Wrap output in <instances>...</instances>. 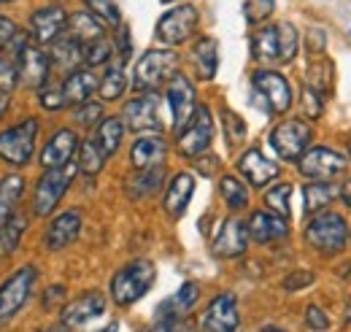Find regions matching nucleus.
<instances>
[{"mask_svg":"<svg viewBox=\"0 0 351 332\" xmlns=\"http://www.w3.org/2000/svg\"><path fill=\"white\" fill-rule=\"evenodd\" d=\"M178 68V54L171 49H152L146 51L135 68H132V89L141 95L157 92L162 84H168L176 76Z\"/></svg>","mask_w":351,"mask_h":332,"instance_id":"nucleus-1","label":"nucleus"},{"mask_svg":"<svg viewBox=\"0 0 351 332\" xmlns=\"http://www.w3.org/2000/svg\"><path fill=\"white\" fill-rule=\"evenodd\" d=\"M157 278V270L149 259H135V262H128L122 270L114 273L111 278V297L119 308H128L132 303H138L146 292L152 289Z\"/></svg>","mask_w":351,"mask_h":332,"instance_id":"nucleus-2","label":"nucleus"},{"mask_svg":"<svg viewBox=\"0 0 351 332\" xmlns=\"http://www.w3.org/2000/svg\"><path fill=\"white\" fill-rule=\"evenodd\" d=\"M349 241V224L335 211H319L306 227V244L322 254H338Z\"/></svg>","mask_w":351,"mask_h":332,"instance_id":"nucleus-3","label":"nucleus"},{"mask_svg":"<svg viewBox=\"0 0 351 332\" xmlns=\"http://www.w3.org/2000/svg\"><path fill=\"white\" fill-rule=\"evenodd\" d=\"M36 281H38L36 265H22L0 284V324H8L25 308V303L36 289Z\"/></svg>","mask_w":351,"mask_h":332,"instance_id":"nucleus-4","label":"nucleus"},{"mask_svg":"<svg viewBox=\"0 0 351 332\" xmlns=\"http://www.w3.org/2000/svg\"><path fill=\"white\" fill-rule=\"evenodd\" d=\"M38 119H22L19 125L8 127L0 132V160L14 167H25L33 160L36 138H38Z\"/></svg>","mask_w":351,"mask_h":332,"instance_id":"nucleus-5","label":"nucleus"},{"mask_svg":"<svg viewBox=\"0 0 351 332\" xmlns=\"http://www.w3.org/2000/svg\"><path fill=\"white\" fill-rule=\"evenodd\" d=\"M313 130L303 119H284L270 130V146L276 152L278 160H289L298 163L311 146Z\"/></svg>","mask_w":351,"mask_h":332,"instance_id":"nucleus-6","label":"nucleus"},{"mask_svg":"<svg viewBox=\"0 0 351 332\" xmlns=\"http://www.w3.org/2000/svg\"><path fill=\"white\" fill-rule=\"evenodd\" d=\"M76 163L65 167H54V170H44V176L38 178L36 184V192H33V213L36 216H49L54 208L60 206L62 195L68 192L73 176H76Z\"/></svg>","mask_w":351,"mask_h":332,"instance_id":"nucleus-7","label":"nucleus"},{"mask_svg":"<svg viewBox=\"0 0 351 332\" xmlns=\"http://www.w3.org/2000/svg\"><path fill=\"white\" fill-rule=\"evenodd\" d=\"M211 141H214V117L208 106H197L192 122L178 132V152L186 160H197L203 152H208Z\"/></svg>","mask_w":351,"mask_h":332,"instance_id":"nucleus-8","label":"nucleus"},{"mask_svg":"<svg viewBox=\"0 0 351 332\" xmlns=\"http://www.w3.org/2000/svg\"><path fill=\"white\" fill-rule=\"evenodd\" d=\"M197 22H200L197 8L189 5V3H181V5H176L168 14L160 16V22H157V38L162 43H168V46L186 43L195 36Z\"/></svg>","mask_w":351,"mask_h":332,"instance_id":"nucleus-9","label":"nucleus"},{"mask_svg":"<svg viewBox=\"0 0 351 332\" xmlns=\"http://www.w3.org/2000/svg\"><path fill=\"white\" fill-rule=\"evenodd\" d=\"M252 84H254V92L263 97L265 108L270 114H287L292 108V86L289 82L276 73V71H257L252 76Z\"/></svg>","mask_w":351,"mask_h":332,"instance_id":"nucleus-10","label":"nucleus"},{"mask_svg":"<svg viewBox=\"0 0 351 332\" xmlns=\"http://www.w3.org/2000/svg\"><path fill=\"white\" fill-rule=\"evenodd\" d=\"M298 170L313 181H332L346 173V160L327 146H313L298 160Z\"/></svg>","mask_w":351,"mask_h":332,"instance_id":"nucleus-11","label":"nucleus"},{"mask_svg":"<svg viewBox=\"0 0 351 332\" xmlns=\"http://www.w3.org/2000/svg\"><path fill=\"white\" fill-rule=\"evenodd\" d=\"M122 122L130 127L132 132H160L162 119H160V97L157 92L149 95H138L122 111Z\"/></svg>","mask_w":351,"mask_h":332,"instance_id":"nucleus-12","label":"nucleus"},{"mask_svg":"<svg viewBox=\"0 0 351 332\" xmlns=\"http://www.w3.org/2000/svg\"><path fill=\"white\" fill-rule=\"evenodd\" d=\"M168 106H171V117H173V130L176 135L184 127L192 122L197 103H195V84L189 82L184 73H176L173 79L168 82Z\"/></svg>","mask_w":351,"mask_h":332,"instance_id":"nucleus-13","label":"nucleus"},{"mask_svg":"<svg viewBox=\"0 0 351 332\" xmlns=\"http://www.w3.org/2000/svg\"><path fill=\"white\" fill-rule=\"evenodd\" d=\"M16 71H19V79L25 86L30 89H41L49 82V73H51V62H49V54L38 43H25L16 54Z\"/></svg>","mask_w":351,"mask_h":332,"instance_id":"nucleus-14","label":"nucleus"},{"mask_svg":"<svg viewBox=\"0 0 351 332\" xmlns=\"http://www.w3.org/2000/svg\"><path fill=\"white\" fill-rule=\"evenodd\" d=\"M103 311H106L103 292H84L82 297H76L73 303H68L62 308V327L65 330H82V327H87L89 322H95L97 316H103Z\"/></svg>","mask_w":351,"mask_h":332,"instance_id":"nucleus-15","label":"nucleus"},{"mask_svg":"<svg viewBox=\"0 0 351 332\" xmlns=\"http://www.w3.org/2000/svg\"><path fill=\"white\" fill-rule=\"evenodd\" d=\"M241 316H238V300L230 292L217 294L206 313H203V330L206 332H238Z\"/></svg>","mask_w":351,"mask_h":332,"instance_id":"nucleus-16","label":"nucleus"},{"mask_svg":"<svg viewBox=\"0 0 351 332\" xmlns=\"http://www.w3.org/2000/svg\"><path fill=\"white\" fill-rule=\"evenodd\" d=\"M68 30V14L60 5H44L30 16V36L38 46L54 43Z\"/></svg>","mask_w":351,"mask_h":332,"instance_id":"nucleus-17","label":"nucleus"},{"mask_svg":"<svg viewBox=\"0 0 351 332\" xmlns=\"http://www.w3.org/2000/svg\"><path fill=\"white\" fill-rule=\"evenodd\" d=\"M82 233V211H65L51 219V224L44 233V249L46 251H62L68 249Z\"/></svg>","mask_w":351,"mask_h":332,"instance_id":"nucleus-18","label":"nucleus"},{"mask_svg":"<svg viewBox=\"0 0 351 332\" xmlns=\"http://www.w3.org/2000/svg\"><path fill=\"white\" fill-rule=\"evenodd\" d=\"M76 152H79V138H76V132L68 130V127H62V130H57V132L46 141L44 152H41V165H44V170L71 165L73 157H76Z\"/></svg>","mask_w":351,"mask_h":332,"instance_id":"nucleus-19","label":"nucleus"},{"mask_svg":"<svg viewBox=\"0 0 351 332\" xmlns=\"http://www.w3.org/2000/svg\"><path fill=\"white\" fill-rule=\"evenodd\" d=\"M249 249V230L241 219H227L219 227L211 251L219 257V259H232V257H241L243 251Z\"/></svg>","mask_w":351,"mask_h":332,"instance_id":"nucleus-20","label":"nucleus"},{"mask_svg":"<svg viewBox=\"0 0 351 332\" xmlns=\"http://www.w3.org/2000/svg\"><path fill=\"white\" fill-rule=\"evenodd\" d=\"M168 154V143L160 132H149L141 135L130 149V163L135 170H146V167H160Z\"/></svg>","mask_w":351,"mask_h":332,"instance_id":"nucleus-21","label":"nucleus"},{"mask_svg":"<svg viewBox=\"0 0 351 332\" xmlns=\"http://www.w3.org/2000/svg\"><path fill=\"white\" fill-rule=\"evenodd\" d=\"M246 230H249V238H252L254 244H270V241H281V238L289 235L287 219L276 216L273 211H254V213L249 216Z\"/></svg>","mask_w":351,"mask_h":332,"instance_id":"nucleus-22","label":"nucleus"},{"mask_svg":"<svg viewBox=\"0 0 351 332\" xmlns=\"http://www.w3.org/2000/svg\"><path fill=\"white\" fill-rule=\"evenodd\" d=\"M238 170L246 176V181L252 184V187H265L267 181H273V178H278V165L273 163V160H267L260 149H249V152H243L241 154V160H238Z\"/></svg>","mask_w":351,"mask_h":332,"instance_id":"nucleus-23","label":"nucleus"},{"mask_svg":"<svg viewBox=\"0 0 351 332\" xmlns=\"http://www.w3.org/2000/svg\"><path fill=\"white\" fill-rule=\"evenodd\" d=\"M192 195H195V176H192V173H176L173 181L168 184L165 198H162L165 213L173 216V219L184 216V211H186V206H189Z\"/></svg>","mask_w":351,"mask_h":332,"instance_id":"nucleus-24","label":"nucleus"},{"mask_svg":"<svg viewBox=\"0 0 351 332\" xmlns=\"http://www.w3.org/2000/svg\"><path fill=\"white\" fill-rule=\"evenodd\" d=\"M97 86H100V82L89 68H79V71L68 73L65 82H62L65 103L68 106H84V103H89V97L95 95Z\"/></svg>","mask_w":351,"mask_h":332,"instance_id":"nucleus-25","label":"nucleus"},{"mask_svg":"<svg viewBox=\"0 0 351 332\" xmlns=\"http://www.w3.org/2000/svg\"><path fill=\"white\" fill-rule=\"evenodd\" d=\"M49 62H51V68H57L62 73L79 71V65L84 62V43H79L76 38H71V36L57 38V41L51 43Z\"/></svg>","mask_w":351,"mask_h":332,"instance_id":"nucleus-26","label":"nucleus"},{"mask_svg":"<svg viewBox=\"0 0 351 332\" xmlns=\"http://www.w3.org/2000/svg\"><path fill=\"white\" fill-rule=\"evenodd\" d=\"M68 33H71V38L87 46L97 38H106V22L100 16H95L92 11H76L73 16H68Z\"/></svg>","mask_w":351,"mask_h":332,"instance_id":"nucleus-27","label":"nucleus"},{"mask_svg":"<svg viewBox=\"0 0 351 332\" xmlns=\"http://www.w3.org/2000/svg\"><path fill=\"white\" fill-rule=\"evenodd\" d=\"M192 62H195V73L211 82L219 71V43L214 38H200L192 46Z\"/></svg>","mask_w":351,"mask_h":332,"instance_id":"nucleus-28","label":"nucleus"},{"mask_svg":"<svg viewBox=\"0 0 351 332\" xmlns=\"http://www.w3.org/2000/svg\"><path fill=\"white\" fill-rule=\"evenodd\" d=\"M252 57L260 62H281V36H278V25H267L260 27L252 36Z\"/></svg>","mask_w":351,"mask_h":332,"instance_id":"nucleus-29","label":"nucleus"},{"mask_svg":"<svg viewBox=\"0 0 351 332\" xmlns=\"http://www.w3.org/2000/svg\"><path fill=\"white\" fill-rule=\"evenodd\" d=\"M162 176H165L162 165L138 170L135 176H130V178L125 181V192H128V198L138 203V200H143V198L154 195V192L160 189V184H162Z\"/></svg>","mask_w":351,"mask_h":332,"instance_id":"nucleus-30","label":"nucleus"},{"mask_svg":"<svg viewBox=\"0 0 351 332\" xmlns=\"http://www.w3.org/2000/svg\"><path fill=\"white\" fill-rule=\"evenodd\" d=\"M197 284H184L181 289L176 292L171 300H165L162 303V308H160V319H162V324H176V319L181 316V313H186L195 303H197Z\"/></svg>","mask_w":351,"mask_h":332,"instance_id":"nucleus-31","label":"nucleus"},{"mask_svg":"<svg viewBox=\"0 0 351 332\" xmlns=\"http://www.w3.org/2000/svg\"><path fill=\"white\" fill-rule=\"evenodd\" d=\"M125 62H128V60H122V57H117V60L108 62V68H106V73H103V79H100V86H97L103 100H119V97L125 95V89H128Z\"/></svg>","mask_w":351,"mask_h":332,"instance_id":"nucleus-32","label":"nucleus"},{"mask_svg":"<svg viewBox=\"0 0 351 332\" xmlns=\"http://www.w3.org/2000/svg\"><path fill=\"white\" fill-rule=\"evenodd\" d=\"M122 135H125V122H122V117H108V119H103V122L97 125L92 138H95V143L103 149V154L111 157V154L119 149Z\"/></svg>","mask_w":351,"mask_h":332,"instance_id":"nucleus-33","label":"nucleus"},{"mask_svg":"<svg viewBox=\"0 0 351 332\" xmlns=\"http://www.w3.org/2000/svg\"><path fill=\"white\" fill-rule=\"evenodd\" d=\"M25 189V178L19 173L14 176H5L0 181V230L8 224V219L14 216V208H16V200Z\"/></svg>","mask_w":351,"mask_h":332,"instance_id":"nucleus-34","label":"nucleus"},{"mask_svg":"<svg viewBox=\"0 0 351 332\" xmlns=\"http://www.w3.org/2000/svg\"><path fill=\"white\" fill-rule=\"evenodd\" d=\"M341 195V187L330 184V181H311L303 187V198H306L308 213H319L327 203H332V198Z\"/></svg>","mask_w":351,"mask_h":332,"instance_id":"nucleus-35","label":"nucleus"},{"mask_svg":"<svg viewBox=\"0 0 351 332\" xmlns=\"http://www.w3.org/2000/svg\"><path fill=\"white\" fill-rule=\"evenodd\" d=\"M308 86L316 89L322 97H327L332 92V86H335V68H332L330 60L319 57V60H313L308 65Z\"/></svg>","mask_w":351,"mask_h":332,"instance_id":"nucleus-36","label":"nucleus"},{"mask_svg":"<svg viewBox=\"0 0 351 332\" xmlns=\"http://www.w3.org/2000/svg\"><path fill=\"white\" fill-rule=\"evenodd\" d=\"M106 154H103V149L95 143V138H87L84 143H82V149H79V160H76V167L84 173V176H97L103 165H106Z\"/></svg>","mask_w":351,"mask_h":332,"instance_id":"nucleus-37","label":"nucleus"},{"mask_svg":"<svg viewBox=\"0 0 351 332\" xmlns=\"http://www.w3.org/2000/svg\"><path fill=\"white\" fill-rule=\"evenodd\" d=\"M25 222H27V216H25V213H16V216H11L8 224L0 230V257H8V254L16 251L22 235H25V227H27Z\"/></svg>","mask_w":351,"mask_h":332,"instance_id":"nucleus-38","label":"nucleus"},{"mask_svg":"<svg viewBox=\"0 0 351 332\" xmlns=\"http://www.w3.org/2000/svg\"><path fill=\"white\" fill-rule=\"evenodd\" d=\"M219 192H221V198H224V203L232 208V211H241V208L249 206V189H246L243 181L235 178V176H221Z\"/></svg>","mask_w":351,"mask_h":332,"instance_id":"nucleus-39","label":"nucleus"},{"mask_svg":"<svg viewBox=\"0 0 351 332\" xmlns=\"http://www.w3.org/2000/svg\"><path fill=\"white\" fill-rule=\"evenodd\" d=\"M289 198H292V184H276L273 189H267L265 203H267V208H270L276 216L289 219V213H292V208H289Z\"/></svg>","mask_w":351,"mask_h":332,"instance_id":"nucleus-40","label":"nucleus"},{"mask_svg":"<svg viewBox=\"0 0 351 332\" xmlns=\"http://www.w3.org/2000/svg\"><path fill=\"white\" fill-rule=\"evenodd\" d=\"M114 60V43L108 38H97L84 46V62L89 68H97V65H106Z\"/></svg>","mask_w":351,"mask_h":332,"instance_id":"nucleus-41","label":"nucleus"},{"mask_svg":"<svg viewBox=\"0 0 351 332\" xmlns=\"http://www.w3.org/2000/svg\"><path fill=\"white\" fill-rule=\"evenodd\" d=\"M278 36H281V62H292L298 57V46H300V36H298L295 25L278 22Z\"/></svg>","mask_w":351,"mask_h":332,"instance_id":"nucleus-42","label":"nucleus"},{"mask_svg":"<svg viewBox=\"0 0 351 332\" xmlns=\"http://www.w3.org/2000/svg\"><path fill=\"white\" fill-rule=\"evenodd\" d=\"M273 8H276V0H246V5H243L246 22L249 25H260L273 14Z\"/></svg>","mask_w":351,"mask_h":332,"instance_id":"nucleus-43","label":"nucleus"},{"mask_svg":"<svg viewBox=\"0 0 351 332\" xmlns=\"http://www.w3.org/2000/svg\"><path fill=\"white\" fill-rule=\"evenodd\" d=\"M221 119H224V132H227L230 146H235V143H241L246 138V125H243V119L238 114H232V111L224 108L221 111Z\"/></svg>","mask_w":351,"mask_h":332,"instance_id":"nucleus-44","label":"nucleus"},{"mask_svg":"<svg viewBox=\"0 0 351 332\" xmlns=\"http://www.w3.org/2000/svg\"><path fill=\"white\" fill-rule=\"evenodd\" d=\"M19 82V71H16V62L11 60H0V100H8L11 89Z\"/></svg>","mask_w":351,"mask_h":332,"instance_id":"nucleus-45","label":"nucleus"},{"mask_svg":"<svg viewBox=\"0 0 351 332\" xmlns=\"http://www.w3.org/2000/svg\"><path fill=\"white\" fill-rule=\"evenodd\" d=\"M38 100H41V106H44L46 111H60L62 106H68L65 103V95H62V84H51V86L44 84Z\"/></svg>","mask_w":351,"mask_h":332,"instance_id":"nucleus-46","label":"nucleus"},{"mask_svg":"<svg viewBox=\"0 0 351 332\" xmlns=\"http://www.w3.org/2000/svg\"><path fill=\"white\" fill-rule=\"evenodd\" d=\"M87 3V8L95 14V16H100L103 22H111V25H119V8H117V3L114 0H84Z\"/></svg>","mask_w":351,"mask_h":332,"instance_id":"nucleus-47","label":"nucleus"},{"mask_svg":"<svg viewBox=\"0 0 351 332\" xmlns=\"http://www.w3.org/2000/svg\"><path fill=\"white\" fill-rule=\"evenodd\" d=\"M73 119H76V125H82V127L100 125V122H103V106H100V103H84V106L76 108Z\"/></svg>","mask_w":351,"mask_h":332,"instance_id":"nucleus-48","label":"nucleus"},{"mask_svg":"<svg viewBox=\"0 0 351 332\" xmlns=\"http://www.w3.org/2000/svg\"><path fill=\"white\" fill-rule=\"evenodd\" d=\"M313 281H316V276H313L311 270H295V273H289V276L284 278V289H287V292L308 289Z\"/></svg>","mask_w":351,"mask_h":332,"instance_id":"nucleus-49","label":"nucleus"},{"mask_svg":"<svg viewBox=\"0 0 351 332\" xmlns=\"http://www.w3.org/2000/svg\"><path fill=\"white\" fill-rule=\"evenodd\" d=\"M306 324L313 332H324V330H330V316H327L319 305H308L306 308Z\"/></svg>","mask_w":351,"mask_h":332,"instance_id":"nucleus-50","label":"nucleus"},{"mask_svg":"<svg viewBox=\"0 0 351 332\" xmlns=\"http://www.w3.org/2000/svg\"><path fill=\"white\" fill-rule=\"evenodd\" d=\"M322 95L316 92V89H311V86H306L303 89V114L306 117H311V119H316V117H322Z\"/></svg>","mask_w":351,"mask_h":332,"instance_id":"nucleus-51","label":"nucleus"},{"mask_svg":"<svg viewBox=\"0 0 351 332\" xmlns=\"http://www.w3.org/2000/svg\"><path fill=\"white\" fill-rule=\"evenodd\" d=\"M16 36H19L16 25L11 19H5V16H0V51L3 49H11V43L16 41Z\"/></svg>","mask_w":351,"mask_h":332,"instance_id":"nucleus-52","label":"nucleus"},{"mask_svg":"<svg viewBox=\"0 0 351 332\" xmlns=\"http://www.w3.org/2000/svg\"><path fill=\"white\" fill-rule=\"evenodd\" d=\"M308 51L311 54H319V57L324 51V33L319 27H311V33H308Z\"/></svg>","mask_w":351,"mask_h":332,"instance_id":"nucleus-53","label":"nucleus"},{"mask_svg":"<svg viewBox=\"0 0 351 332\" xmlns=\"http://www.w3.org/2000/svg\"><path fill=\"white\" fill-rule=\"evenodd\" d=\"M62 297H65V287H49L44 294V308H54L57 303H62Z\"/></svg>","mask_w":351,"mask_h":332,"instance_id":"nucleus-54","label":"nucleus"},{"mask_svg":"<svg viewBox=\"0 0 351 332\" xmlns=\"http://www.w3.org/2000/svg\"><path fill=\"white\" fill-rule=\"evenodd\" d=\"M341 200H343V203L351 208V178L346 181V184H343V187H341Z\"/></svg>","mask_w":351,"mask_h":332,"instance_id":"nucleus-55","label":"nucleus"},{"mask_svg":"<svg viewBox=\"0 0 351 332\" xmlns=\"http://www.w3.org/2000/svg\"><path fill=\"white\" fill-rule=\"evenodd\" d=\"M162 332H184V330H178L176 324H162Z\"/></svg>","mask_w":351,"mask_h":332,"instance_id":"nucleus-56","label":"nucleus"},{"mask_svg":"<svg viewBox=\"0 0 351 332\" xmlns=\"http://www.w3.org/2000/svg\"><path fill=\"white\" fill-rule=\"evenodd\" d=\"M119 327H117V322L114 324H108V327H103V330H95V332H117Z\"/></svg>","mask_w":351,"mask_h":332,"instance_id":"nucleus-57","label":"nucleus"},{"mask_svg":"<svg viewBox=\"0 0 351 332\" xmlns=\"http://www.w3.org/2000/svg\"><path fill=\"white\" fill-rule=\"evenodd\" d=\"M263 332H284V330H278V327H265Z\"/></svg>","mask_w":351,"mask_h":332,"instance_id":"nucleus-58","label":"nucleus"},{"mask_svg":"<svg viewBox=\"0 0 351 332\" xmlns=\"http://www.w3.org/2000/svg\"><path fill=\"white\" fill-rule=\"evenodd\" d=\"M349 154H351V143H349Z\"/></svg>","mask_w":351,"mask_h":332,"instance_id":"nucleus-59","label":"nucleus"},{"mask_svg":"<svg viewBox=\"0 0 351 332\" xmlns=\"http://www.w3.org/2000/svg\"><path fill=\"white\" fill-rule=\"evenodd\" d=\"M0 3H8V0H0Z\"/></svg>","mask_w":351,"mask_h":332,"instance_id":"nucleus-60","label":"nucleus"},{"mask_svg":"<svg viewBox=\"0 0 351 332\" xmlns=\"http://www.w3.org/2000/svg\"><path fill=\"white\" fill-rule=\"evenodd\" d=\"M162 3H171V0H162Z\"/></svg>","mask_w":351,"mask_h":332,"instance_id":"nucleus-61","label":"nucleus"}]
</instances>
